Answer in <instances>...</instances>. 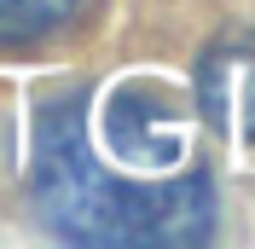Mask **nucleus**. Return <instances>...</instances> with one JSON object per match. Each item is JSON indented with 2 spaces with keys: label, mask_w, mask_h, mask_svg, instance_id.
<instances>
[{
  "label": "nucleus",
  "mask_w": 255,
  "mask_h": 249,
  "mask_svg": "<svg viewBox=\"0 0 255 249\" xmlns=\"http://www.w3.org/2000/svg\"><path fill=\"white\" fill-rule=\"evenodd\" d=\"M87 87L52 99L35 127V215L47 232L70 244H111V249H180L203 244L215 232V191L203 168H180L162 180H122V168H105L87 122Z\"/></svg>",
  "instance_id": "1"
},
{
  "label": "nucleus",
  "mask_w": 255,
  "mask_h": 249,
  "mask_svg": "<svg viewBox=\"0 0 255 249\" xmlns=\"http://www.w3.org/2000/svg\"><path fill=\"white\" fill-rule=\"evenodd\" d=\"M197 110L226 139L255 145V29H232L197 58Z\"/></svg>",
  "instance_id": "2"
},
{
  "label": "nucleus",
  "mask_w": 255,
  "mask_h": 249,
  "mask_svg": "<svg viewBox=\"0 0 255 249\" xmlns=\"http://www.w3.org/2000/svg\"><path fill=\"white\" fill-rule=\"evenodd\" d=\"M93 0H0V41H41L70 29Z\"/></svg>",
  "instance_id": "3"
}]
</instances>
